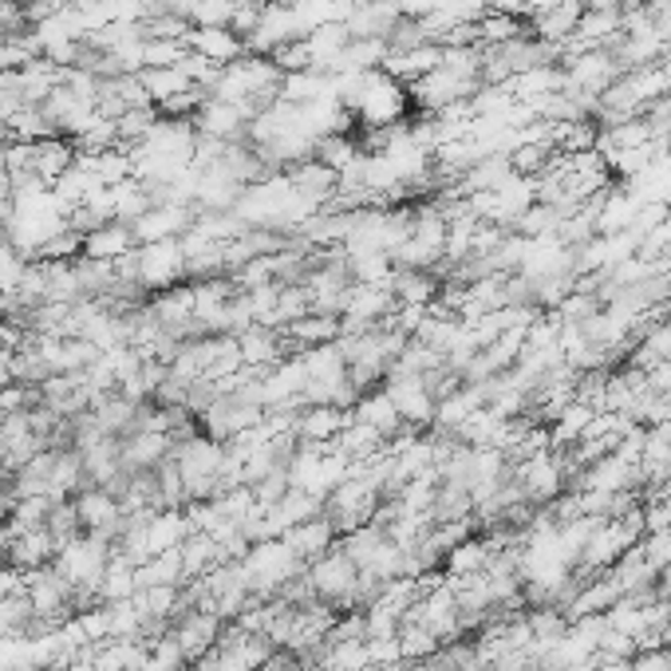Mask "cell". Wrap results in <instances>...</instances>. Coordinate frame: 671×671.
I'll return each mask as SVG.
<instances>
[{"label": "cell", "mask_w": 671, "mask_h": 671, "mask_svg": "<svg viewBox=\"0 0 671 671\" xmlns=\"http://www.w3.org/2000/svg\"><path fill=\"white\" fill-rule=\"evenodd\" d=\"M241 565H245L249 589H253V597L257 600H273L292 577H300V573L309 568L289 546H285V541H280V537L253 546L245 558H241Z\"/></svg>", "instance_id": "obj_1"}, {"label": "cell", "mask_w": 671, "mask_h": 671, "mask_svg": "<svg viewBox=\"0 0 671 671\" xmlns=\"http://www.w3.org/2000/svg\"><path fill=\"white\" fill-rule=\"evenodd\" d=\"M356 119H360L363 131H387V127H399L407 123V115L411 111V95H407V83L392 80V75L383 72H372L368 75V87H363L360 104H356Z\"/></svg>", "instance_id": "obj_2"}, {"label": "cell", "mask_w": 671, "mask_h": 671, "mask_svg": "<svg viewBox=\"0 0 671 671\" xmlns=\"http://www.w3.org/2000/svg\"><path fill=\"white\" fill-rule=\"evenodd\" d=\"M127 261H131V268H134V280H139L151 297L175 289V285L187 280V249H182V238L146 241V245L134 249Z\"/></svg>", "instance_id": "obj_3"}, {"label": "cell", "mask_w": 671, "mask_h": 671, "mask_svg": "<svg viewBox=\"0 0 671 671\" xmlns=\"http://www.w3.org/2000/svg\"><path fill=\"white\" fill-rule=\"evenodd\" d=\"M309 580H312V589H316V597H321L324 604H332L336 612L360 609V604H356V580H360V568H356V561L340 549V541H336L321 561H312Z\"/></svg>", "instance_id": "obj_4"}, {"label": "cell", "mask_w": 671, "mask_h": 671, "mask_svg": "<svg viewBox=\"0 0 671 671\" xmlns=\"http://www.w3.org/2000/svg\"><path fill=\"white\" fill-rule=\"evenodd\" d=\"M75 514H80L83 534L104 537V541H111V546L119 541V534H123L127 510L111 490H104V486L80 490V494H75Z\"/></svg>", "instance_id": "obj_5"}, {"label": "cell", "mask_w": 671, "mask_h": 671, "mask_svg": "<svg viewBox=\"0 0 671 671\" xmlns=\"http://www.w3.org/2000/svg\"><path fill=\"white\" fill-rule=\"evenodd\" d=\"M387 395L395 399V407H399V419L407 427H415V431H431L434 427V395L427 392L423 375H387Z\"/></svg>", "instance_id": "obj_6"}, {"label": "cell", "mask_w": 671, "mask_h": 671, "mask_svg": "<svg viewBox=\"0 0 671 671\" xmlns=\"http://www.w3.org/2000/svg\"><path fill=\"white\" fill-rule=\"evenodd\" d=\"M197 206L190 202H170V206H151L139 221H131L134 241L146 245V241H170V238H187L190 226H194Z\"/></svg>", "instance_id": "obj_7"}, {"label": "cell", "mask_w": 671, "mask_h": 671, "mask_svg": "<svg viewBox=\"0 0 671 671\" xmlns=\"http://www.w3.org/2000/svg\"><path fill=\"white\" fill-rule=\"evenodd\" d=\"M221 628H226V620L217 616V612L194 609V612H187V616H178L175 624H170V636L178 640V648L187 651V660L194 663L197 656H206V651L214 648L217 636H221Z\"/></svg>", "instance_id": "obj_8"}, {"label": "cell", "mask_w": 671, "mask_h": 671, "mask_svg": "<svg viewBox=\"0 0 671 671\" xmlns=\"http://www.w3.org/2000/svg\"><path fill=\"white\" fill-rule=\"evenodd\" d=\"M238 351L241 363L253 368V372H268L273 363H280L285 356H292L289 344H285V332L280 328H265V324H249L245 332H238Z\"/></svg>", "instance_id": "obj_9"}, {"label": "cell", "mask_w": 671, "mask_h": 671, "mask_svg": "<svg viewBox=\"0 0 671 671\" xmlns=\"http://www.w3.org/2000/svg\"><path fill=\"white\" fill-rule=\"evenodd\" d=\"M194 127L197 134L217 139V143H238L249 131V111L238 104H226V99H206V104L197 107Z\"/></svg>", "instance_id": "obj_10"}, {"label": "cell", "mask_w": 671, "mask_h": 671, "mask_svg": "<svg viewBox=\"0 0 671 671\" xmlns=\"http://www.w3.org/2000/svg\"><path fill=\"white\" fill-rule=\"evenodd\" d=\"M351 419H360V423H368L372 431H380L387 446L407 431V423L399 419V407H395V399L387 395V387L363 392L360 399H356V407H351Z\"/></svg>", "instance_id": "obj_11"}, {"label": "cell", "mask_w": 671, "mask_h": 671, "mask_svg": "<svg viewBox=\"0 0 671 671\" xmlns=\"http://www.w3.org/2000/svg\"><path fill=\"white\" fill-rule=\"evenodd\" d=\"M280 541H285V546H289L292 553L304 561V565H312V561H321L324 553L340 541V534H336V526H332L328 517L316 514V517H309V522H300V526L285 529Z\"/></svg>", "instance_id": "obj_12"}, {"label": "cell", "mask_w": 671, "mask_h": 671, "mask_svg": "<svg viewBox=\"0 0 671 671\" xmlns=\"http://www.w3.org/2000/svg\"><path fill=\"white\" fill-rule=\"evenodd\" d=\"M399 16V0H372V4H356L344 24H348L351 40H387Z\"/></svg>", "instance_id": "obj_13"}, {"label": "cell", "mask_w": 671, "mask_h": 671, "mask_svg": "<svg viewBox=\"0 0 671 671\" xmlns=\"http://www.w3.org/2000/svg\"><path fill=\"white\" fill-rule=\"evenodd\" d=\"M443 292V277L434 268H395L392 277V297L399 309L415 304V309H431Z\"/></svg>", "instance_id": "obj_14"}, {"label": "cell", "mask_w": 671, "mask_h": 671, "mask_svg": "<svg viewBox=\"0 0 671 671\" xmlns=\"http://www.w3.org/2000/svg\"><path fill=\"white\" fill-rule=\"evenodd\" d=\"M289 175V182L297 187L300 197H309L312 206L324 209L336 197V190H340V175L332 170V166L316 163V158H304V163H297L292 170H285Z\"/></svg>", "instance_id": "obj_15"}, {"label": "cell", "mask_w": 671, "mask_h": 671, "mask_svg": "<svg viewBox=\"0 0 671 671\" xmlns=\"http://www.w3.org/2000/svg\"><path fill=\"white\" fill-rule=\"evenodd\" d=\"M134 249H139V241H134V229L127 226V221H107V226L83 233V257H92V261L115 265V261L131 257Z\"/></svg>", "instance_id": "obj_16"}, {"label": "cell", "mask_w": 671, "mask_h": 671, "mask_svg": "<svg viewBox=\"0 0 671 671\" xmlns=\"http://www.w3.org/2000/svg\"><path fill=\"white\" fill-rule=\"evenodd\" d=\"M280 332H285V344H289L292 356H300V351L340 340V316H332V312H304L300 321H292L289 328Z\"/></svg>", "instance_id": "obj_17"}, {"label": "cell", "mask_w": 671, "mask_h": 671, "mask_svg": "<svg viewBox=\"0 0 671 671\" xmlns=\"http://www.w3.org/2000/svg\"><path fill=\"white\" fill-rule=\"evenodd\" d=\"M170 451H175V439L166 431H131L123 439V470L131 475L155 470L163 458H170Z\"/></svg>", "instance_id": "obj_18"}, {"label": "cell", "mask_w": 671, "mask_h": 671, "mask_svg": "<svg viewBox=\"0 0 671 671\" xmlns=\"http://www.w3.org/2000/svg\"><path fill=\"white\" fill-rule=\"evenodd\" d=\"M187 48L197 56H206V60L217 63V68H226V63L245 56V40H241L233 28H190Z\"/></svg>", "instance_id": "obj_19"}, {"label": "cell", "mask_w": 671, "mask_h": 671, "mask_svg": "<svg viewBox=\"0 0 671 671\" xmlns=\"http://www.w3.org/2000/svg\"><path fill=\"white\" fill-rule=\"evenodd\" d=\"M72 166H75L72 139H40V143H32V175L40 178L44 187H56Z\"/></svg>", "instance_id": "obj_20"}, {"label": "cell", "mask_w": 671, "mask_h": 671, "mask_svg": "<svg viewBox=\"0 0 671 671\" xmlns=\"http://www.w3.org/2000/svg\"><path fill=\"white\" fill-rule=\"evenodd\" d=\"M351 423V411L344 407H300L297 439L300 443H336V434Z\"/></svg>", "instance_id": "obj_21"}, {"label": "cell", "mask_w": 671, "mask_h": 671, "mask_svg": "<svg viewBox=\"0 0 671 671\" xmlns=\"http://www.w3.org/2000/svg\"><path fill=\"white\" fill-rule=\"evenodd\" d=\"M580 12H585V0H565V4H558V9L529 16V32H534L537 40L568 44L573 40V32H577Z\"/></svg>", "instance_id": "obj_22"}, {"label": "cell", "mask_w": 671, "mask_h": 671, "mask_svg": "<svg viewBox=\"0 0 671 671\" xmlns=\"http://www.w3.org/2000/svg\"><path fill=\"white\" fill-rule=\"evenodd\" d=\"M439 60H443V48H439V44H423V48H415V52H387L383 56V72L399 83H415V80H423L427 72H434Z\"/></svg>", "instance_id": "obj_23"}, {"label": "cell", "mask_w": 671, "mask_h": 671, "mask_svg": "<svg viewBox=\"0 0 671 671\" xmlns=\"http://www.w3.org/2000/svg\"><path fill=\"white\" fill-rule=\"evenodd\" d=\"M178 553H182V573H187V580H202L209 568L226 561L221 546H217L209 534H190L187 541L178 546Z\"/></svg>", "instance_id": "obj_24"}, {"label": "cell", "mask_w": 671, "mask_h": 671, "mask_svg": "<svg viewBox=\"0 0 671 671\" xmlns=\"http://www.w3.org/2000/svg\"><path fill=\"white\" fill-rule=\"evenodd\" d=\"M134 577H139V589H163V585L178 589V585H187V573H182V553H178V549L155 553L151 561L139 565Z\"/></svg>", "instance_id": "obj_25"}, {"label": "cell", "mask_w": 671, "mask_h": 671, "mask_svg": "<svg viewBox=\"0 0 671 671\" xmlns=\"http://www.w3.org/2000/svg\"><path fill=\"white\" fill-rule=\"evenodd\" d=\"M348 40H351L348 24H324V28L309 32L304 44H309V52H312V68H316V72H332V63L340 60Z\"/></svg>", "instance_id": "obj_26"}, {"label": "cell", "mask_w": 671, "mask_h": 671, "mask_svg": "<svg viewBox=\"0 0 671 671\" xmlns=\"http://www.w3.org/2000/svg\"><path fill=\"white\" fill-rule=\"evenodd\" d=\"M111 190V202H115V221H139V217L151 209V194H146V187L139 182V178H123V182H115Z\"/></svg>", "instance_id": "obj_27"}, {"label": "cell", "mask_w": 671, "mask_h": 671, "mask_svg": "<svg viewBox=\"0 0 671 671\" xmlns=\"http://www.w3.org/2000/svg\"><path fill=\"white\" fill-rule=\"evenodd\" d=\"M561 221H565V214H561L558 206H541V202H534L526 214L517 217L514 233H522V238H529V241H546V238H558Z\"/></svg>", "instance_id": "obj_28"}, {"label": "cell", "mask_w": 671, "mask_h": 671, "mask_svg": "<svg viewBox=\"0 0 671 671\" xmlns=\"http://www.w3.org/2000/svg\"><path fill=\"white\" fill-rule=\"evenodd\" d=\"M72 143H75V155H104V151H111V146H123L119 143V127H115V119H107V115H99V111L92 115V123L83 127Z\"/></svg>", "instance_id": "obj_29"}, {"label": "cell", "mask_w": 671, "mask_h": 671, "mask_svg": "<svg viewBox=\"0 0 671 671\" xmlns=\"http://www.w3.org/2000/svg\"><path fill=\"white\" fill-rule=\"evenodd\" d=\"M139 80H143L146 95H151V104H155V107L166 104L170 95L194 87V83L187 80V72H182V68H143V72H139Z\"/></svg>", "instance_id": "obj_30"}, {"label": "cell", "mask_w": 671, "mask_h": 671, "mask_svg": "<svg viewBox=\"0 0 671 671\" xmlns=\"http://www.w3.org/2000/svg\"><path fill=\"white\" fill-rule=\"evenodd\" d=\"M155 482H158V506L163 510H187L190 506L187 482H182V470H178L175 455L163 458V463L155 466Z\"/></svg>", "instance_id": "obj_31"}, {"label": "cell", "mask_w": 671, "mask_h": 671, "mask_svg": "<svg viewBox=\"0 0 671 671\" xmlns=\"http://www.w3.org/2000/svg\"><path fill=\"white\" fill-rule=\"evenodd\" d=\"M399 648H403V660L407 663H423V660H434V651L443 648V640L427 632L423 624H411V620H403L399 624Z\"/></svg>", "instance_id": "obj_32"}, {"label": "cell", "mask_w": 671, "mask_h": 671, "mask_svg": "<svg viewBox=\"0 0 671 671\" xmlns=\"http://www.w3.org/2000/svg\"><path fill=\"white\" fill-rule=\"evenodd\" d=\"M526 620H529V632H534V644H541V648H553V644L568 632V624H573V620L561 609H553V604H546V609H526Z\"/></svg>", "instance_id": "obj_33"}, {"label": "cell", "mask_w": 671, "mask_h": 671, "mask_svg": "<svg viewBox=\"0 0 671 671\" xmlns=\"http://www.w3.org/2000/svg\"><path fill=\"white\" fill-rule=\"evenodd\" d=\"M32 624H36V609H32L28 592H24V597L0 600V640H9V636H28Z\"/></svg>", "instance_id": "obj_34"}, {"label": "cell", "mask_w": 671, "mask_h": 671, "mask_svg": "<svg viewBox=\"0 0 671 671\" xmlns=\"http://www.w3.org/2000/svg\"><path fill=\"white\" fill-rule=\"evenodd\" d=\"M529 24L522 16H510V12H486L482 21H478V40L482 44H510L517 36H526Z\"/></svg>", "instance_id": "obj_35"}, {"label": "cell", "mask_w": 671, "mask_h": 671, "mask_svg": "<svg viewBox=\"0 0 671 671\" xmlns=\"http://www.w3.org/2000/svg\"><path fill=\"white\" fill-rule=\"evenodd\" d=\"M312 158L324 163V166H332V170L340 175L344 166H351L356 158H360V143L348 139V134H324L321 143H316V151H312Z\"/></svg>", "instance_id": "obj_36"}, {"label": "cell", "mask_w": 671, "mask_h": 671, "mask_svg": "<svg viewBox=\"0 0 671 671\" xmlns=\"http://www.w3.org/2000/svg\"><path fill=\"white\" fill-rule=\"evenodd\" d=\"M158 123V111L155 107H134V111H123L119 119H115V127H119V143L123 146H139L151 134V127Z\"/></svg>", "instance_id": "obj_37"}, {"label": "cell", "mask_w": 671, "mask_h": 671, "mask_svg": "<svg viewBox=\"0 0 671 671\" xmlns=\"http://www.w3.org/2000/svg\"><path fill=\"white\" fill-rule=\"evenodd\" d=\"M48 534L56 537V546H68L72 537H80L83 534V526H80V514H75V498H63V502H52V514H48Z\"/></svg>", "instance_id": "obj_38"}, {"label": "cell", "mask_w": 671, "mask_h": 671, "mask_svg": "<svg viewBox=\"0 0 671 671\" xmlns=\"http://www.w3.org/2000/svg\"><path fill=\"white\" fill-rule=\"evenodd\" d=\"M187 52L182 40H143V68H178Z\"/></svg>", "instance_id": "obj_39"}, {"label": "cell", "mask_w": 671, "mask_h": 671, "mask_svg": "<svg viewBox=\"0 0 671 671\" xmlns=\"http://www.w3.org/2000/svg\"><path fill=\"white\" fill-rule=\"evenodd\" d=\"M233 9H238V0H197L190 24L194 28H229Z\"/></svg>", "instance_id": "obj_40"}, {"label": "cell", "mask_w": 671, "mask_h": 671, "mask_svg": "<svg viewBox=\"0 0 671 671\" xmlns=\"http://www.w3.org/2000/svg\"><path fill=\"white\" fill-rule=\"evenodd\" d=\"M268 60L277 63L280 75H297V72H312V52L304 40H292V44H280L277 52L268 56Z\"/></svg>", "instance_id": "obj_41"}, {"label": "cell", "mask_w": 671, "mask_h": 671, "mask_svg": "<svg viewBox=\"0 0 671 671\" xmlns=\"http://www.w3.org/2000/svg\"><path fill=\"white\" fill-rule=\"evenodd\" d=\"M624 671H671V644H648L636 648L632 660L624 663Z\"/></svg>", "instance_id": "obj_42"}, {"label": "cell", "mask_w": 671, "mask_h": 671, "mask_svg": "<svg viewBox=\"0 0 671 671\" xmlns=\"http://www.w3.org/2000/svg\"><path fill=\"white\" fill-rule=\"evenodd\" d=\"M28 592V573L9 561H0V600L4 597H24Z\"/></svg>", "instance_id": "obj_43"}, {"label": "cell", "mask_w": 671, "mask_h": 671, "mask_svg": "<svg viewBox=\"0 0 671 671\" xmlns=\"http://www.w3.org/2000/svg\"><path fill=\"white\" fill-rule=\"evenodd\" d=\"M651 28H656V36L671 48V0L660 4V9H651Z\"/></svg>", "instance_id": "obj_44"}, {"label": "cell", "mask_w": 671, "mask_h": 671, "mask_svg": "<svg viewBox=\"0 0 671 671\" xmlns=\"http://www.w3.org/2000/svg\"><path fill=\"white\" fill-rule=\"evenodd\" d=\"M558 4H565V0H526V16H537V12L558 9Z\"/></svg>", "instance_id": "obj_45"}, {"label": "cell", "mask_w": 671, "mask_h": 671, "mask_svg": "<svg viewBox=\"0 0 671 671\" xmlns=\"http://www.w3.org/2000/svg\"><path fill=\"white\" fill-rule=\"evenodd\" d=\"M407 671H443V668H439V663H434V660H423V663H411V668H407Z\"/></svg>", "instance_id": "obj_46"}]
</instances>
